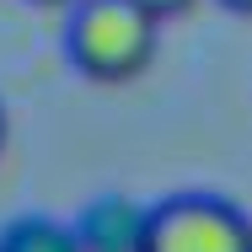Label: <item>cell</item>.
I'll return each instance as SVG.
<instances>
[{"label":"cell","mask_w":252,"mask_h":252,"mask_svg":"<svg viewBox=\"0 0 252 252\" xmlns=\"http://www.w3.org/2000/svg\"><path fill=\"white\" fill-rule=\"evenodd\" d=\"M64 49L86 81L118 86L151 70L161 49V22L134 0H75L64 22Z\"/></svg>","instance_id":"cell-1"},{"label":"cell","mask_w":252,"mask_h":252,"mask_svg":"<svg viewBox=\"0 0 252 252\" xmlns=\"http://www.w3.org/2000/svg\"><path fill=\"white\" fill-rule=\"evenodd\" d=\"M145 252H252V215L220 193H172L151 204Z\"/></svg>","instance_id":"cell-2"},{"label":"cell","mask_w":252,"mask_h":252,"mask_svg":"<svg viewBox=\"0 0 252 252\" xmlns=\"http://www.w3.org/2000/svg\"><path fill=\"white\" fill-rule=\"evenodd\" d=\"M75 236L86 252H145L151 204L124 199V193H102L75 215Z\"/></svg>","instance_id":"cell-3"},{"label":"cell","mask_w":252,"mask_h":252,"mask_svg":"<svg viewBox=\"0 0 252 252\" xmlns=\"http://www.w3.org/2000/svg\"><path fill=\"white\" fill-rule=\"evenodd\" d=\"M0 252H86V247L75 225L54 215H16L11 225H0Z\"/></svg>","instance_id":"cell-4"},{"label":"cell","mask_w":252,"mask_h":252,"mask_svg":"<svg viewBox=\"0 0 252 252\" xmlns=\"http://www.w3.org/2000/svg\"><path fill=\"white\" fill-rule=\"evenodd\" d=\"M140 11H151L156 22H172V16H183V11H193L199 0H134Z\"/></svg>","instance_id":"cell-5"},{"label":"cell","mask_w":252,"mask_h":252,"mask_svg":"<svg viewBox=\"0 0 252 252\" xmlns=\"http://www.w3.org/2000/svg\"><path fill=\"white\" fill-rule=\"evenodd\" d=\"M231 11H242V16H252V0H225Z\"/></svg>","instance_id":"cell-6"},{"label":"cell","mask_w":252,"mask_h":252,"mask_svg":"<svg viewBox=\"0 0 252 252\" xmlns=\"http://www.w3.org/2000/svg\"><path fill=\"white\" fill-rule=\"evenodd\" d=\"M0 145H5V107H0Z\"/></svg>","instance_id":"cell-7"},{"label":"cell","mask_w":252,"mask_h":252,"mask_svg":"<svg viewBox=\"0 0 252 252\" xmlns=\"http://www.w3.org/2000/svg\"><path fill=\"white\" fill-rule=\"evenodd\" d=\"M38 5H64V0H38ZM70 5H75V0H70Z\"/></svg>","instance_id":"cell-8"}]
</instances>
